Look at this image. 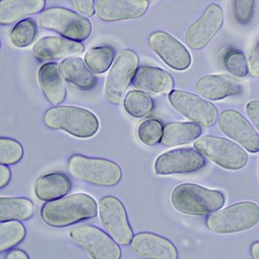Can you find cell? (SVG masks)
Returning a JSON list of instances; mask_svg holds the SVG:
<instances>
[{
  "mask_svg": "<svg viewBox=\"0 0 259 259\" xmlns=\"http://www.w3.org/2000/svg\"><path fill=\"white\" fill-rule=\"evenodd\" d=\"M224 64L227 72L236 78H244L248 75V63L241 51L237 50L229 51L224 57Z\"/></svg>",
  "mask_w": 259,
  "mask_h": 259,
  "instance_id": "obj_33",
  "label": "cell"
},
{
  "mask_svg": "<svg viewBox=\"0 0 259 259\" xmlns=\"http://www.w3.org/2000/svg\"><path fill=\"white\" fill-rule=\"evenodd\" d=\"M247 115L259 133V101H251L245 107Z\"/></svg>",
  "mask_w": 259,
  "mask_h": 259,
  "instance_id": "obj_37",
  "label": "cell"
},
{
  "mask_svg": "<svg viewBox=\"0 0 259 259\" xmlns=\"http://www.w3.org/2000/svg\"><path fill=\"white\" fill-rule=\"evenodd\" d=\"M23 155V147L20 142L10 138H0V164H16L22 160Z\"/></svg>",
  "mask_w": 259,
  "mask_h": 259,
  "instance_id": "obj_32",
  "label": "cell"
},
{
  "mask_svg": "<svg viewBox=\"0 0 259 259\" xmlns=\"http://www.w3.org/2000/svg\"><path fill=\"white\" fill-rule=\"evenodd\" d=\"M75 11L86 17H92L95 14V0H70Z\"/></svg>",
  "mask_w": 259,
  "mask_h": 259,
  "instance_id": "obj_35",
  "label": "cell"
},
{
  "mask_svg": "<svg viewBox=\"0 0 259 259\" xmlns=\"http://www.w3.org/2000/svg\"><path fill=\"white\" fill-rule=\"evenodd\" d=\"M132 251L141 257L149 259H177V247L166 238L151 232H141L133 236Z\"/></svg>",
  "mask_w": 259,
  "mask_h": 259,
  "instance_id": "obj_17",
  "label": "cell"
},
{
  "mask_svg": "<svg viewBox=\"0 0 259 259\" xmlns=\"http://www.w3.org/2000/svg\"><path fill=\"white\" fill-rule=\"evenodd\" d=\"M170 105L179 113L203 127H210L218 119L217 107L203 98L181 90H172L168 96Z\"/></svg>",
  "mask_w": 259,
  "mask_h": 259,
  "instance_id": "obj_11",
  "label": "cell"
},
{
  "mask_svg": "<svg viewBox=\"0 0 259 259\" xmlns=\"http://www.w3.org/2000/svg\"><path fill=\"white\" fill-rule=\"evenodd\" d=\"M139 57L133 50L120 52L104 84V97L110 104L119 105L139 69Z\"/></svg>",
  "mask_w": 259,
  "mask_h": 259,
  "instance_id": "obj_9",
  "label": "cell"
},
{
  "mask_svg": "<svg viewBox=\"0 0 259 259\" xmlns=\"http://www.w3.org/2000/svg\"><path fill=\"white\" fill-rule=\"evenodd\" d=\"M84 51V46L80 42L54 36L42 37L33 47V54L40 62L80 56Z\"/></svg>",
  "mask_w": 259,
  "mask_h": 259,
  "instance_id": "obj_19",
  "label": "cell"
},
{
  "mask_svg": "<svg viewBox=\"0 0 259 259\" xmlns=\"http://www.w3.org/2000/svg\"><path fill=\"white\" fill-rule=\"evenodd\" d=\"M63 78L57 63H47L39 69V84L45 98L52 105H60L66 100V89Z\"/></svg>",
  "mask_w": 259,
  "mask_h": 259,
  "instance_id": "obj_21",
  "label": "cell"
},
{
  "mask_svg": "<svg viewBox=\"0 0 259 259\" xmlns=\"http://www.w3.org/2000/svg\"><path fill=\"white\" fill-rule=\"evenodd\" d=\"M72 188V181L67 175L55 172L37 179L34 183V192L40 201L48 202L66 196Z\"/></svg>",
  "mask_w": 259,
  "mask_h": 259,
  "instance_id": "obj_22",
  "label": "cell"
},
{
  "mask_svg": "<svg viewBox=\"0 0 259 259\" xmlns=\"http://www.w3.org/2000/svg\"><path fill=\"white\" fill-rule=\"evenodd\" d=\"M114 48L110 45H102L87 51L84 62L89 69L95 74L107 72L114 60Z\"/></svg>",
  "mask_w": 259,
  "mask_h": 259,
  "instance_id": "obj_28",
  "label": "cell"
},
{
  "mask_svg": "<svg viewBox=\"0 0 259 259\" xmlns=\"http://www.w3.org/2000/svg\"><path fill=\"white\" fill-rule=\"evenodd\" d=\"M12 172L7 165L0 164V189H4L10 182Z\"/></svg>",
  "mask_w": 259,
  "mask_h": 259,
  "instance_id": "obj_38",
  "label": "cell"
},
{
  "mask_svg": "<svg viewBox=\"0 0 259 259\" xmlns=\"http://www.w3.org/2000/svg\"><path fill=\"white\" fill-rule=\"evenodd\" d=\"M72 242L87 251L93 259H120V245L99 227L89 224L77 226L69 233Z\"/></svg>",
  "mask_w": 259,
  "mask_h": 259,
  "instance_id": "obj_8",
  "label": "cell"
},
{
  "mask_svg": "<svg viewBox=\"0 0 259 259\" xmlns=\"http://www.w3.org/2000/svg\"><path fill=\"white\" fill-rule=\"evenodd\" d=\"M132 84L143 92L166 95L172 92L174 81L169 72L160 68L142 66L136 71Z\"/></svg>",
  "mask_w": 259,
  "mask_h": 259,
  "instance_id": "obj_20",
  "label": "cell"
},
{
  "mask_svg": "<svg viewBox=\"0 0 259 259\" xmlns=\"http://www.w3.org/2000/svg\"><path fill=\"white\" fill-rule=\"evenodd\" d=\"M250 254L253 259H259V240L251 244L250 246Z\"/></svg>",
  "mask_w": 259,
  "mask_h": 259,
  "instance_id": "obj_40",
  "label": "cell"
},
{
  "mask_svg": "<svg viewBox=\"0 0 259 259\" xmlns=\"http://www.w3.org/2000/svg\"><path fill=\"white\" fill-rule=\"evenodd\" d=\"M34 204L24 197L0 198V223L10 221H28L34 215Z\"/></svg>",
  "mask_w": 259,
  "mask_h": 259,
  "instance_id": "obj_26",
  "label": "cell"
},
{
  "mask_svg": "<svg viewBox=\"0 0 259 259\" xmlns=\"http://www.w3.org/2000/svg\"><path fill=\"white\" fill-rule=\"evenodd\" d=\"M202 134L201 125L193 122H174L166 124L163 128L160 143L163 146L176 147L189 145L199 139Z\"/></svg>",
  "mask_w": 259,
  "mask_h": 259,
  "instance_id": "obj_25",
  "label": "cell"
},
{
  "mask_svg": "<svg viewBox=\"0 0 259 259\" xmlns=\"http://www.w3.org/2000/svg\"><path fill=\"white\" fill-rule=\"evenodd\" d=\"M51 130H61L78 139H90L99 130L98 117L90 110L73 106H54L44 115Z\"/></svg>",
  "mask_w": 259,
  "mask_h": 259,
  "instance_id": "obj_2",
  "label": "cell"
},
{
  "mask_svg": "<svg viewBox=\"0 0 259 259\" xmlns=\"http://www.w3.org/2000/svg\"><path fill=\"white\" fill-rule=\"evenodd\" d=\"M224 24V12L218 4H211L186 33V45L195 51L207 46Z\"/></svg>",
  "mask_w": 259,
  "mask_h": 259,
  "instance_id": "obj_13",
  "label": "cell"
},
{
  "mask_svg": "<svg viewBox=\"0 0 259 259\" xmlns=\"http://www.w3.org/2000/svg\"><path fill=\"white\" fill-rule=\"evenodd\" d=\"M98 215L107 233L119 245H130L134 235L126 209L119 198L112 195L101 198L98 204Z\"/></svg>",
  "mask_w": 259,
  "mask_h": 259,
  "instance_id": "obj_10",
  "label": "cell"
},
{
  "mask_svg": "<svg viewBox=\"0 0 259 259\" xmlns=\"http://www.w3.org/2000/svg\"><path fill=\"white\" fill-rule=\"evenodd\" d=\"M45 0H1L0 25H10L43 12Z\"/></svg>",
  "mask_w": 259,
  "mask_h": 259,
  "instance_id": "obj_23",
  "label": "cell"
},
{
  "mask_svg": "<svg viewBox=\"0 0 259 259\" xmlns=\"http://www.w3.org/2000/svg\"><path fill=\"white\" fill-rule=\"evenodd\" d=\"M248 74L253 78H259V40L251 49L248 60Z\"/></svg>",
  "mask_w": 259,
  "mask_h": 259,
  "instance_id": "obj_36",
  "label": "cell"
},
{
  "mask_svg": "<svg viewBox=\"0 0 259 259\" xmlns=\"http://www.w3.org/2000/svg\"><path fill=\"white\" fill-rule=\"evenodd\" d=\"M6 259H29V256L20 248H12L6 254Z\"/></svg>",
  "mask_w": 259,
  "mask_h": 259,
  "instance_id": "obj_39",
  "label": "cell"
},
{
  "mask_svg": "<svg viewBox=\"0 0 259 259\" xmlns=\"http://www.w3.org/2000/svg\"><path fill=\"white\" fill-rule=\"evenodd\" d=\"M170 201L172 207L180 213L204 216L220 210L225 204V197L220 191L184 183L174 188Z\"/></svg>",
  "mask_w": 259,
  "mask_h": 259,
  "instance_id": "obj_3",
  "label": "cell"
},
{
  "mask_svg": "<svg viewBox=\"0 0 259 259\" xmlns=\"http://www.w3.org/2000/svg\"><path fill=\"white\" fill-rule=\"evenodd\" d=\"M38 24L42 28L78 42L89 38L92 31L89 19L63 7H51L44 10L39 16Z\"/></svg>",
  "mask_w": 259,
  "mask_h": 259,
  "instance_id": "obj_6",
  "label": "cell"
},
{
  "mask_svg": "<svg viewBox=\"0 0 259 259\" xmlns=\"http://www.w3.org/2000/svg\"><path fill=\"white\" fill-rule=\"evenodd\" d=\"M163 124L158 119H149L139 125L137 136L139 141L147 146H155L161 142L163 133Z\"/></svg>",
  "mask_w": 259,
  "mask_h": 259,
  "instance_id": "obj_31",
  "label": "cell"
},
{
  "mask_svg": "<svg viewBox=\"0 0 259 259\" xmlns=\"http://www.w3.org/2000/svg\"><path fill=\"white\" fill-rule=\"evenodd\" d=\"M194 147L203 156L227 170H239L248 162L246 151L224 138L204 136L195 141Z\"/></svg>",
  "mask_w": 259,
  "mask_h": 259,
  "instance_id": "obj_7",
  "label": "cell"
},
{
  "mask_svg": "<svg viewBox=\"0 0 259 259\" xmlns=\"http://www.w3.org/2000/svg\"><path fill=\"white\" fill-rule=\"evenodd\" d=\"M69 172L75 179L103 187L116 186L122 180L120 166L113 160L73 154L68 160Z\"/></svg>",
  "mask_w": 259,
  "mask_h": 259,
  "instance_id": "obj_4",
  "label": "cell"
},
{
  "mask_svg": "<svg viewBox=\"0 0 259 259\" xmlns=\"http://www.w3.org/2000/svg\"><path fill=\"white\" fill-rule=\"evenodd\" d=\"M26 236V229L19 221L0 224V253L6 252L19 245Z\"/></svg>",
  "mask_w": 259,
  "mask_h": 259,
  "instance_id": "obj_29",
  "label": "cell"
},
{
  "mask_svg": "<svg viewBox=\"0 0 259 259\" xmlns=\"http://www.w3.org/2000/svg\"><path fill=\"white\" fill-rule=\"evenodd\" d=\"M256 0H233V13L238 23L242 25L251 22Z\"/></svg>",
  "mask_w": 259,
  "mask_h": 259,
  "instance_id": "obj_34",
  "label": "cell"
},
{
  "mask_svg": "<svg viewBox=\"0 0 259 259\" xmlns=\"http://www.w3.org/2000/svg\"><path fill=\"white\" fill-rule=\"evenodd\" d=\"M195 90L201 98L211 101L241 97L244 94L243 84L239 80L224 75L203 77L197 82Z\"/></svg>",
  "mask_w": 259,
  "mask_h": 259,
  "instance_id": "obj_18",
  "label": "cell"
},
{
  "mask_svg": "<svg viewBox=\"0 0 259 259\" xmlns=\"http://www.w3.org/2000/svg\"><path fill=\"white\" fill-rule=\"evenodd\" d=\"M258 180H259V160H258Z\"/></svg>",
  "mask_w": 259,
  "mask_h": 259,
  "instance_id": "obj_41",
  "label": "cell"
},
{
  "mask_svg": "<svg viewBox=\"0 0 259 259\" xmlns=\"http://www.w3.org/2000/svg\"><path fill=\"white\" fill-rule=\"evenodd\" d=\"M97 215L98 204L95 198L82 192L48 201L40 210L44 222L54 228L69 227Z\"/></svg>",
  "mask_w": 259,
  "mask_h": 259,
  "instance_id": "obj_1",
  "label": "cell"
},
{
  "mask_svg": "<svg viewBox=\"0 0 259 259\" xmlns=\"http://www.w3.org/2000/svg\"><path fill=\"white\" fill-rule=\"evenodd\" d=\"M218 125L224 134L236 141L248 152H259V135L239 112L224 110L218 117Z\"/></svg>",
  "mask_w": 259,
  "mask_h": 259,
  "instance_id": "obj_15",
  "label": "cell"
},
{
  "mask_svg": "<svg viewBox=\"0 0 259 259\" xmlns=\"http://www.w3.org/2000/svg\"><path fill=\"white\" fill-rule=\"evenodd\" d=\"M206 166L204 156L192 148H179L161 154L154 162L157 175L187 174L199 172Z\"/></svg>",
  "mask_w": 259,
  "mask_h": 259,
  "instance_id": "obj_12",
  "label": "cell"
},
{
  "mask_svg": "<svg viewBox=\"0 0 259 259\" xmlns=\"http://www.w3.org/2000/svg\"><path fill=\"white\" fill-rule=\"evenodd\" d=\"M37 31V25L33 19H24L15 25L9 39L15 48H27L34 42Z\"/></svg>",
  "mask_w": 259,
  "mask_h": 259,
  "instance_id": "obj_30",
  "label": "cell"
},
{
  "mask_svg": "<svg viewBox=\"0 0 259 259\" xmlns=\"http://www.w3.org/2000/svg\"><path fill=\"white\" fill-rule=\"evenodd\" d=\"M148 7V0H97L95 13L104 22H119L142 17Z\"/></svg>",
  "mask_w": 259,
  "mask_h": 259,
  "instance_id": "obj_16",
  "label": "cell"
},
{
  "mask_svg": "<svg viewBox=\"0 0 259 259\" xmlns=\"http://www.w3.org/2000/svg\"><path fill=\"white\" fill-rule=\"evenodd\" d=\"M150 48L171 69L184 71L192 63V57L186 47L164 31H155L148 38Z\"/></svg>",
  "mask_w": 259,
  "mask_h": 259,
  "instance_id": "obj_14",
  "label": "cell"
},
{
  "mask_svg": "<svg viewBox=\"0 0 259 259\" xmlns=\"http://www.w3.org/2000/svg\"><path fill=\"white\" fill-rule=\"evenodd\" d=\"M60 70L63 78L79 90L91 91L98 84L97 77L79 57H67L63 60Z\"/></svg>",
  "mask_w": 259,
  "mask_h": 259,
  "instance_id": "obj_24",
  "label": "cell"
},
{
  "mask_svg": "<svg viewBox=\"0 0 259 259\" xmlns=\"http://www.w3.org/2000/svg\"><path fill=\"white\" fill-rule=\"evenodd\" d=\"M123 107L130 116L140 119L152 113L154 103L152 98L146 92L141 90H132L124 98Z\"/></svg>",
  "mask_w": 259,
  "mask_h": 259,
  "instance_id": "obj_27",
  "label": "cell"
},
{
  "mask_svg": "<svg viewBox=\"0 0 259 259\" xmlns=\"http://www.w3.org/2000/svg\"><path fill=\"white\" fill-rule=\"evenodd\" d=\"M259 222V207L251 201L232 204L209 215L205 225L218 234H230L249 230Z\"/></svg>",
  "mask_w": 259,
  "mask_h": 259,
  "instance_id": "obj_5",
  "label": "cell"
}]
</instances>
